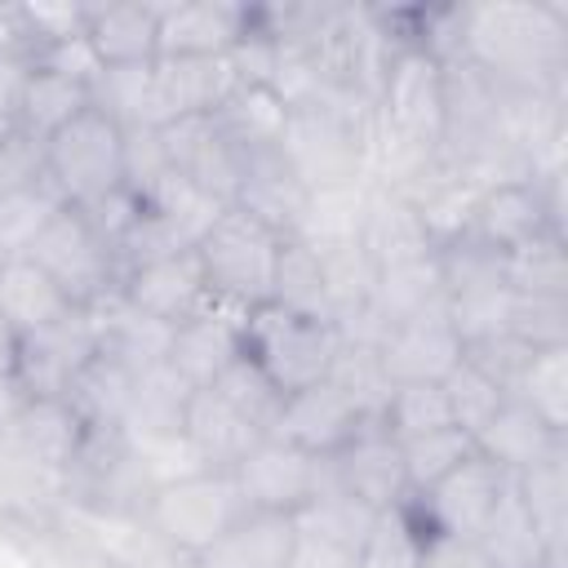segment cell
Wrapping results in <instances>:
<instances>
[{"mask_svg":"<svg viewBox=\"0 0 568 568\" xmlns=\"http://www.w3.org/2000/svg\"><path fill=\"white\" fill-rule=\"evenodd\" d=\"M462 53L497 84L568 98V9L559 0L462 4Z\"/></svg>","mask_w":568,"mask_h":568,"instance_id":"obj_1","label":"cell"},{"mask_svg":"<svg viewBox=\"0 0 568 568\" xmlns=\"http://www.w3.org/2000/svg\"><path fill=\"white\" fill-rule=\"evenodd\" d=\"M280 240L284 235H275L257 217H248L240 209H222L217 222L195 244L209 297H217L226 306H240V311H253V306L271 302Z\"/></svg>","mask_w":568,"mask_h":568,"instance_id":"obj_2","label":"cell"},{"mask_svg":"<svg viewBox=\"0 0 568 568\" xmlns=\"http://www.w3.org/2000/svg\"><path fill=\"white\" fill-rule=\"evenodd\" d=\"M240 355H248L280 395H293L328 377V364L337 355V328L328 320H306L275 302H262L244 315Z\"/></svg>","mask_w":568,"mask_h":568,"instance_id":"obj_3","label":"cell"},{"mask_svg":"<svg viewBox=\"0 0 568 568\" xmlns=\"http://www.w3.org/2000/svg\"><path fill=\"white\" fill-rule=\"evenodd\" d=\"M248 510L253 506L240 493L231 470H200V475H186V479L155 488L151 506H146V524L160 532V541L173 555L195 559L204 546H213Z\"/></svg>","mask_w":568,"mask_h":568,"instance_id":"obj_4","label":"cell"},{"mask_svg":"<svg viewBox=\"0 0 568 568\" xmlns=\"http://www.w3.org/2000/svg\"><path fill=\"white\" fill-rule=\"evenodd\" d=\"M44 178L71 209H89L93 200L124 186V129L102 111H80L67 129L44 142Z\"/></svg>","mask_w":568,"mask_h":568,"instance_id":"obj_5","label":"cell"},{"mask_svg":"<svg viewBox=\"0 0 568 568\" xmlns=\"http://www.w3.org/2000/svg\"><path fill=\"white\" fill-rule=\"evenodd\" d=\"M155 484L146 479L133 444L120 426L89 430L67 466V506L98 515H146Z\"/></svg>","mask_w":568,"mask_h":568,"instance_id":"obj_6","label":"cell"},{"mask_svg":"<svg viewBox=\"0 0 568 568\" xmlns=\"http://www.w3.org/2000/svg\"><path fill=\"white\" fill-rule=\"evenodd\" d=\"M27 257L62 288V297L71 306H93V302H102L106 293L120 288L111 244L71 204H62L49 217V226L36 235V244L27 248Z\"/></svg>","mask_w":568,"mask_h":568,"instance_id":"obj_7","label":"cell"},{"mask_svg":"<svg viewBox=\"0 0 568 568\" xmlns=\"http://www.w3.org/2000/svg\"><path fill=\"white\" fill-rule=\"evenodd\" d=\"M98 355V328L84 306H71L53 324L22 333L13 351V382L22 399H67L71 382Z\"/></svg>","mask_w":568,"mask_h":568,"instance_id":"obj_8","label":"cell"},{"mask_svg":"<svg viewBox=\"0 0 568 568\" xmlns=\"http://www.w3.org/2000/svg\"><path fill=\"white\" fill-rule=\"evenodd\" d=\"M377 115L395 133H404L408 142H417L426 151H439V133H444V67L417 44L395 49L390 71L382 80Z\"/></svg>","mask_w":568,"mask_h":568,"instance_id":"obj_9","label":"cell"},{"mask_svg":"<svg viewBox=\"0 0 568 568\" xmlns=\"http://www.w3.org/2000/svg\"><path fill=\"white\" fill-rule=\"evenodd\" d=\"M328 475L359 497L373 510H395L408 497V475H404V448L399 439L386 430L382 417H364L355 426V435L324 457Z\"/></svg>","mask_w":568,"mask_h":568,"instance_id":"obj_10","label":"cell"},{"mask_svg":"<svg viewBox=\"0 0 568 568\" xmlns=\"http://www.w3.org/2000/svg\"><path fill=\"white\" fill-rule=\"evenodd\" d=\"M160 142H164V160L173 173H182L195 191H204L222 209L235 204L240 151L226 142V133L213 124V115H186V120L160 124Z\"/></svg>","mask_w":568,"mask_h":568,"instance_id":"obj_11","label":"cell"},{"mask_svg":"<svg viewBox=\"0 0 568 568\" xmlns=\"http://www.w3.org/2000/svg\"><path fill=\"white\" fill-rule=\"evenodd\" d=\"M306 182L288 164V155L275 146H248L240 151V182H235V204L240 213L257 217L275 235H293L302 209H306Z\"/></svg>","mask_w":568,"mask_h":568,"instance_id":"obj_12","label":"cell"},{"mask_svg":"<svg viewBox=\"0 0 568 568\" xmlns=\"http://www.w3.org/2000/svg\"><path fill=\"white\" fill-rule=\"evenodd\" d=\"M315 470H320V457H311L306 448H297L280 435H266L231 475L253 510L293 515L315 493Z\"/></svg>","mask_w":568,"mask_h":568,"instance_id":"obj_13","label":"cell"},{"mask_svg":"<svg viewBox=\"0 0 568 568\" xmlns=\"http://www.w3.org/2000/svg\"><path fill=\"white\" fill-rule=\"evenodd\" d=\"M240 306H226L217 297L204 302V311H195L191 320L173 324V342H169V364L195 386H213L235 359H240V328H244Z\"/></svg>","mask_w":568,"mask_h":568,"instance_id":"obj_14","label":"cell"},{"mask_svg":"<svg viewBox=\"0 0 568 568\" xmlns=\"http://www.w3.org/2000/svg\"><path fill=\"white\" fill-rule=\"evenodd\" d=\"M235 71L222 58H155L151 62V115L155 124H173L186 115H213L231 89Z\"/></svg>","mask_w":568,"mask_h":568,"instance_id":"obj_15","label":"cell"},{"mask_svg":"<svg viewBox=\"0 0 568 568\" xmlns=\"http://www.w3.org/2000/svg\"><path fill=\"white\" fill-rule=\"evenodd\" d=\"M506 479H510V470H501L497 462H488V457L475 453L457 470H448L435 488H426L417 497H422V510H426V519H430L435 532L466 537L470 541L479 532V524L488 519V510L497 506Z\"/></svg>","mask_w":568,"mask_h":568,"instance_id":"obj_16","label":"cell"},{"mask_svg":"<svg viewBox=\"0 0 568 568\" xmlns=\"http://www.w3.org/2000/svg\"><path fill=\"white\" fill-rule=\"evenodd\" d=\"M244 13L248 4H226V0L160 4L155 58H222L244 36Z\"/></svg>","mask_w":568,"mask_h":568,"instance_id":"obj_17","label":"cell"},{"mask_svg":"<svg viewBox=\"0 0 568 568\" xmlns=\"http://www.w3.org/2000/svg\"><path fill=\"white\" fill-rule=\"evenodd\" d=\"M390 382H444L453 364L462 359V342L448 324V311H426L404 324H390V333L377 346Z\"/></svg>","mask_w":568,"mask_h":568,"instance_id":"obj_18","label":"cell"},{"mask_svg":"<svg viewBox=\"0 0 568 568\" xmlns=\"http://www.w3.org/2000/svg\"><path fill=\"white\" fill-rule=\"evenodd\" d=\"M359 422L364 417L351 408V399L324 377L315 386H302V390L284 395L275 435L288 439V444H297V448H306L311 457H328V453H337L355 435Z\"/></svg>","mask_w":568,"mask_h":568,"instance_id":"obj_19","label":"cell"},{"mask_svg":"<svg viewBox=\"0 0 568 568\" xmlns=\"http://www.w3.org/2000/svg\"><path fill=\"white\" fill-rule=\"evenodd\" d=\"M120 293H124L138 311L155 315V320L169 324V328L182 324V320H191V315L204 311V302H209V284H204V271H200L195 248L129 271L124 284H120Z\"/></svg>","mask_w":568,"mask_h":568,"instance_id":"obj_20","label":"cell"},{"mask_svg":"<svg viewBox=\"0 0 568 568\" xmlns=\"http://www.w3.org/2000/svg\"><path fill=\"white\" fill-rule=\"evenodd\" d=\"M546 231H559L564 226L550 217L546 209V195L537 182H497V186H484L479 204H475V217H470V235H479L484 244L510 253Z\"/></svg>","mask_w":568,"mask_h":568,"instance_id":"obj_21","label":"cell"},{"mask_svg":"<svg viewBox=\"0 0 568 568\" xmlns=\"http://www.w3.org/2000/svg\"><path fill=\"white\" fill-rule=\"evenodd\" d=\"M191 399H195V386L169 359L133 373L129 404H124V417H120L124 439L138 444V439H173V435H182Z\"/></svg>","mask_w":568,"mask_h":568,"instance_id":"obj_22","label":"cell"},{"mask_svg":"<svg viewBox=\"0 0 568 568\" xmlns=\"http://www.w3.org/2000/svg\"><path fill=\"white\" fill-rule=\"evenodd\" d=\"M93 315V328H98V351L111 355L115 364H124L129 373H142L151 364H164L169 359V342H173V328L160 324L155 315L138 311L120 288L106 293L102 302L84 306Z\"/></svg>","mask_w":568,"mask_h":568,"instance_id":"obj_23","label":"cell"},{"mask_svg":"<svg viewBox=\"0 0 568 568\" xmlns=\"http://www.w3.org/2000/svg\"><path fill=\"white\" fill-rule=\"evenodd\" d=\"M377 515H382V510H373V506H364L359 497H351V493L328 475V466H324V457H320L315 493L293 510V528H297L302 537H315V541L337 546V550H346V555L359 559V550H364V541H368Z\"/></svg>","mask_w":568,"mask_h":568,"instance_id":"obj_24","label":"cell"},{"mask_svg":"<svg viewBox=\"0 0 568 568\" xmlns=\"http://www.w3.org/2000/svg\"><path fill=\"white\" fill-rule=\"evenodd\" d=\"M293 541H297L293 515L248 510L213 546H204L191 559V568H288Z\"/></svg>","mask_w":568,"mask_h":568,"instance_id":"obj_25","label":"cell"},{"mask_svg":"<svg viewBox=\"0 0 568 568\" xmlns=\"http://www.w3.org/2000/svg\"><path fill=\"white\" fill-rule=\"evenodd\" d=\"M195 448V457L204 462V470H235L266 435L244 422L217 390H195L191 399V413H186V430H182Z\"/></svg>","mask_w":568,"mask_h":568,"instance_id":"obj_26","label":"cell"},{"mask_svg":"<svg viewBox=\"0 0 568 568\" xmlns=\"http://www.w3.org/2000/svg\"><path fill=\"white\" fill-rule=\"evenodd\" d=\"M359 244L377 266H395V262H413L435 253L417 209L386 186H368V209H364V226H359Z\"/></svg>","mask_w":568,"mask_h":568,"instance_id":"obj_27","label":"cell"},{"mask_svg":"<svg viewBox=\"0 0 568 568\" xmlns=\"http://www.w3.org/2000/svg\"><path fill=\"white\" fill-rule=\"evenodd\" d=\"M470 541H475V550L484 555L488 568H541L546 541H541V532H537V524H532V515L519 497L515 475L506 479L497 506L488 510V519L479 524V532Z\"/></svg>","mask_w":568,"mask_h":568,"instance_id":"obj_28","label":"cell"},{"mask_svg":"<svg viewBox=\"0 0 568 568\" xmlns=\"http://www.w3.org/2000/svg\"><path fill=\"white\" fill-rule=\"evenodd\" d=\"M160 4H89L84 36L102 67H142L155 62Z\"/></svg>","mask_w":568,"mask_h":568,"instance_id":"obj_29","label":"cell"},{"mask_svg":"<svg viewBox=\"0 0 568 568\" xmlns=\"http://www.w3.org/2000/svg\"><path fill=\"white\" fill-rule=\"evenodd\" d=\"M564 444V435H555L528 404H519V399H506L497 413H493V422L475 435V453L479 457H488V462H497L501 470H524V466H532V462H541L550 448H559Z\"/></svg>","mask_w":568,"mask_h":568,"instance_id":"obj_30","label":"cell"},{"mask_svg":"<svg viewBox=\"0 0 568 568\" xmlns=\"http://www.w3.org/2000/svg\"><path fill=\"white\" fill-rule=\"evenodd\" d=\"M67 311H71V302L62 297V288H58L31 257H9V262H0V320L9 324L13 337L53 324V320L67 315Z\"/></svg>","mask_w":568,"mask_h":568,"instance_id":"obj_31","label":"cell"},{"mask_svg":"<svg viewBox=\"0 0 568 568\" xmlns=\"http://www.w3.org/2000/svg\"><path fill=\"white\" fill-rule=\"evenodd\" d=\"M4 435L13 444H22L31 457H40L44 466L62 470V479H67V466L84 439V422L71 413L67 399H22V408Z\"/></svg>","mask_w":568,"mask_h":568,"instance_id":"obj_32","label":"cell"},{"mask_svg":"<svg viewBox=\"0 0 568 568\" xmlns=\"http://www.w3.org/2000/svg\"><path fill=\"white\" fill-rule=\"evenodd\" d=\"M368 306L386 320V324H404L413 315L439 311L444 306V280L435 266V253L413 257V262H395V266H377Z\"/></svg>","mask_w":568,"mask_h":568,"instance_id":"obj_33","label":"cell"},{"mask_svg":"<svg viewBox=\"0 0 568 568\" xmlns=\"http://www.w3.org/2000/svg\"><path fill=\"white\" fill-rule=\"evenodd\" d=\"M519 497L546 541V550H568V444L550 448L541 462L515 470Z\"/></svg>","mask_w":568,"mask_h":568,"instance_id":"obj_34","label":"cell"},{"mask_svg":"<svg viewBox=\"0 0 568 568\" xmlns=\"http://www.w3.org/2000/svg\"><path fill=\"white\" fill-rule=\"evenodd\" d=\"M89 84L67 80L58 71H40L31 67L22 80V98H18V129L36 142H49L58 129H67L80 111H89Z\"/></svg>","mask_w":568,"mask_h":568,"instance_id":"obj_35","label":"cell"},{"mask_svg":"<svg viewBox=\"0 0 568 568\" xmlns=\"http://www.w3.org/2000/svg\"><path fill=\"white\" fill-rule=\"evenodd\" d=\"M364 209H368V182H346V186L311 191L306 195V209H302V217L293 226V235L302 244H311V248L359 240Z\"/></svg>","mask_w":568,"mask_h":568,"instance_id":"obj_36","label":"cell"},{"mask_svg":"<svg viewBox=\"0 0 568 568\" xmlns=\"http://www.w3.org/2000/svg\"><path fill=\"white\" fill-rule=\"evenodd\" d=\"M284 120H288V106L262 84H235L231 98L213 111V124L226 133V142L235 151L275 146L280 133H284Z\"/></svg>","mask_w":568,"mask_h":568,"instance_id":"obj_37","label":"cell"},{"mask_svg":"<svg viewBox=\"0 0 568 568\" xmlns=\"http://www.w3.org/2000/svg\"><path fill=\"white\" fill-rule=\"evenodd\" d=\"M271 302L306 315V320H328V293H324V271L311 244H302L297 235L280 240V257H275V284H271ZM333 324V320H328Z\"/></svg>","mask_w":568,"mask_h":568,"instance_id":"obj_38","label":"cell"},{"mask_svg":"<svg viewBox=\"0 0 568 568\" xmlns=\"http://www.w3.org/2000/svg\"><path fill=\"white\" fill-rule=\"evenodd\" d=\"M129 386H133V373H129L124 364H115L111 355L98 351V355L84 364V373L71 382L67 404H71V413H75L89 430L120 426L124 404H129Z\"/></svg>","mask_w":568,"mask_h":568,"instance_id":"obj_39","label":"cell"},{"mask_svg":"<svg viewBox=\"0 0 568 568\" xmlns=\"http://www.w3.org/2000/svg\"><path fill=\"white\" fill-rule=\"evenodd\" d=\"M506 284L519 297H568V253L564 235L546 231L506 253Z\"/></svg>","mask_w":568,"mask_h":568,"instance_id":"obj_40","label":"cell"},{"mask_svg":"<svg viewBox=\"0 0 568 568\" xmlns=\"http://www.w3.org/2000/svg\"><path fill=\"white\" fill-rule=\"evenodd\" d=\"M328 382L351 399V408L359 417H382L386 399L395 390L377 346H355V342H337V355L328 364Z\"/></svg>","mask_w":568,"mask_h":568,"instance_id":"obj_41","label":"cell"},{"mask_svg":"<svg viewBox=\"0 0 568 568\" xmlns=\"http://www.w3.org/2000/svg\"><path fill=\"white\" fill-rule=\"evenodd\" d=\"M510 399L528 404L555 435H564L568 430V346L532 351V359L519 373Z\"/></svg>","mask_w":568,"mask_h":568,"instance_id":"obj_42","label":"cell"},{"mask_svg":"<svg viewBox=\"0 0 568 568\" xmlns=\"http://www.w3.org/2000/svg\"><path fill=\"white\" fill-rule=\"evenodd\" d=\"M62 209V195L53 191L49 178L4 191L0 195V262L9 257H27V248L36 244V235L49 226V217Z\"/></svg>","mask_w":568,"mask_h":568,"instance_id":"obj_43","label":"cell"},{"mask_svg":"<svg viewBox=\"0 0 568 568\" xmlns=\"http://www.w3.org/2000/svg\"><path fill=\"white\" fill-rule=\"evenodd\" d=\"M315 257H320V271H324L328 320H342V315L359 311L373 293V280H377V262L364 253V244L359 240L324 244V248H315Z\"/></svg>","mask_w":568,"mask_h":568,"instance_id":"obj_44","label":"cell"},{"mask_svg":"<svg viewBox=\"0 0 568 568\" xmlns=\"http://www.w3.org/2000/svg\"><path fill=\"white\" fill-rule=\"evenodd\" d=\"M89 102H93V111H102L120 129L155 124V115H151V62H142V67H102L89 84Z\"/></svg>","mask_w":568,"mask_h":568,"instance_id":"obj_45","label":"cell"},{"mask_svg":"<svg viewBox=\"0 0 568 568\" xmlns=\"http://www.w3.org/2000/svg\"><path fill=\"white\" fill-rule=\"evenodd\" d=\"M404 475H408V493H426L435 488L448 470H457L466 457H475V439L462 426H439L426 430L417 439H404Z\"/></svg>","mask_w":568,"mask_h":568,"instance_id":"obj_46","label":"cell"},{"mask_svg":"<svg viewBox=\"0 0 568 568\" xmlns=\"http://www.w3.org/2000/svg\"><path fill=\"white\" fill-rule=\"evenodd\" d=\"M510 306H515V293L506 284H497V288H466V293H448L444 297V311H448V324H453L462 351L475 346V342L510 333Z\"/></svg>","mask_w":568,"mask_h":568,"instance_id":"obj_47","label":"cell"},{"mask_svg":"<svg viewBox=\"0 0 568 568\" xmlns=\"http://www.w3.org/2000/svg\"><path fill=\"white\" fill-rule=\"evenodd\" d=\"M209 390H217L244 422H253L262 435H275V422H280V404H284V395L271 386V377L248 359V355H240Z\"/></svg>","mask_w":568,"mask_h":568,"instance_id":"obj_48","label":"cell"},{"mask_svg":"<svg viewBox=\"0 0 568 568\" xmlns=\"http://www.w3.org/2000/svg\"><path fill=\"white\" fill-rule=\"evenodd\" d=\"M444 386V399H448V417H453V426H462L470 439L493 422V413L506 404V390L493 382V377H484L466 355L453 364V373L439 382Z\"/></svg>","mask_w":568,"mask_h":568,"instance_id":"obj_49","label":"cell"},{"mask_svg":"<svg viewBox=\"0 0 568 568\" xmlns=\"http://www.w3.org/2000/svg\"><path fill=\"white\" fill-rule=\"evenodd\" d=\"M386 430L404 444V439H417L426 430H439V426H453L448 417V399H444V386L439 382H399L386 399V413H382Z\"/></svg>","mask_w":568,"mask_h":568,"instance_id":"obj_50","label":"cell"},{"mask_svg":"<svg viewBox=\"0 0 568 568\" xmlns=\"http://www.w3.org/2000/svg\"><path fill=\"white\" fill-rule=\"evenodd\" d=\"M510 333L532 351L568 346V297H519L515 293Z\"/></svg>","mask_w":568,"mask_h":568,"instance_id":"obj_51","label":"cell"},{"mask_svg":"<svg viewBox=\"0 0 568 568\" xmlns=\"http://www.w3.org/2000/svg\"><path fill=\"white\" fill-rule=\"evenodd\" d=\"M129 444H133V439H129ZM133 453H138V462H142V470H146V479H151L155 488L204 470V462L195 457V448H191L186 435H173V439H138Z\"/></svg>","mask_w":568,"mask_h":568,"instance_id":"obj_52","label":"cell"},{"mask_svg":"<svg viewBox=\"0 0 568 568\" xmlns=\"http://www.w3.org/2000/svg\"><path fill=\"white\" fill-rule=\"evenodd\" d=\"M462 355H466L484 377H493V382L506 390V399H510V390H515L519 373H524V368H528V359H532V346H524L515 333H501V337H488V342L466 346Z\"/></svg>","mask_w":568,"mask_h":568,"instance_id":"obj_53","label":"cell"},{"mask_svg":"<svg viewBox=\"0 0 568 568\" xmlns=\"http://www.w3.org/2000/svg\"><path fill=\"white\" fill-rule=\"evenodd\" d=\"M169 173V160H164V142H160V129L155 124H133L124 129V186L133 195H146V186L155 178Z\"/></svg>","mask_w":568,"mask_h":568,"instance_id":"obj_54","label":"cell"},{"mask_svg":"<svg viewBox=\"0 0 568 568\" xmlns=\"http://www.w3.org/2000/svg\"><path fill=\"white\" fill-rule=\"evenodd\" d=\"M31 67H40V71H58V75L80 80V84H93V75L102 71V62H98L89 36H71V40H58V44L36 49Z\"/></svg>","mask_w":568,"mask_h":568,"instance_id":"obj_55","label":"cell"},{"mask_svg":"<svg viewBox=\"0 0 568 568\" xmlns=\"http://www.w3.org/2000/svg\"><path fill=\"white\" fill-rule=\"evenodd\" d=\"M417 568H488V564H484V555L475 550V541L435 532V537L422 546V559H417Z\"/></svg>","mask_w":568,"mask_h":568,"instance_id":"obj_56","label":"cell"},{"mask_svg":"<svg viewBox=\"0 0 568 568\" xmlns=\"http://www.w3.org/2000/svg\"><path fill=\"white\" fill-rule=\"evenodd\" d=\"M288 568H359V559L346 555V550H337V546H324V541L297 532L293 555H288Z\"/></svg>","mask_w":568,"mask_h":568,"instance_id":"obj_57","label":"cell"},{"mask_svg":"<svg viewBox=\"0 0 568 568\" xmlns=\"http://www.w3.org/2000/svg\"><path fill=\"white\" fill-rule=\"evenodd\" d=\"M18 408H22V390H18V382L9 373H0V435L9 430V422L18 417Z\"/></svg>","mask_w":568,"mask_h":568,"instance_id":"obj_58","label":"cell"},{"mask_svg":"<svg viewBox=\"0 0 568 568\" xmlns=\"http://www.w3.org/2000/svg\"><path fill=\"white\" fill-rule=\"evenodd\" d=\"M13 351H18V337H13L9 324L0 320V373H9V377H13Z\"/></svg>","mask_w":568,"mask_h":568,"instance_id":"obj_59","label":"cell"},{"mask_svg":"<svg viewBox=\"0 0 568 568\" xmlns=\"http://www.w3.org/2000/svg\"><path fill=\"white\" fill-rule=\"evenodd\" d=\"M541 568H568V550H546Z\"/></svg>","mask_w":568,"mask_h":568,"instance_id":"obj_60","label":"cell"},{"mask_svg":"<svg viewBox=\"0 0 568 568\" xmlns=\"http://www.w3.org/2000/svg\"><path fill=\"white\" fill-rule=\"evenodd\" d=\"M169 568H191V564H186V559H182V564H169Z\"/></svg>","mask_w":568,"mask_h":568,"instance_id":"obj_61","label":"cell"}]
</instances>
